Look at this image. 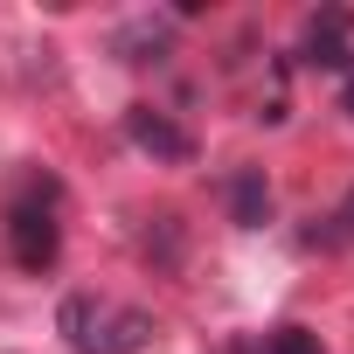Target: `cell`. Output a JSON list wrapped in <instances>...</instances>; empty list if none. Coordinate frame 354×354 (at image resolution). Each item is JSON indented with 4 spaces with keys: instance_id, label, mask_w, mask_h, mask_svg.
Instances as JSON below:
<instances>
[{
    "instance_id": "obj_1",
    "label": "cell",
    "mask_w": 354,
    "mask_h": 354,
    "mask_svg": "<svg viewBox=\"0 0 354 354\" xmlns=\"http://www.w3.org/2000/svg\"><path fill=\"white\" fill-rule=\"evenodd\" d=\"M56 333L77 347V354H146L153 340V313L139 306H104L91 292H70L56 306Z\"/></svg>"
},
{
    "instance_id": "obj_2",
    "label": "cell",
    "mask_w": 354,
    "mask_h": 354,
    "mask_svg": "<svg viewBox=\"0 0 354 354\" xmlns=\"http://www.w3.org/2000/svg\"><path fill=\"white\" fill-rule=\"evenodd\" d=\"M56 202H63V188H56V181H21V195L8 202V250H15V264H21L28 278L56 271V257H63Z\"/></svg>"
},
{
    "instance_id": "obj_3",
    "label": "cell",
    "mask_w": 354,
    "mask_h": 354,
    "mask_svg": "<svg viewBox=\"0 0 354 354\" xmlns=\"http://www.w3.org/2000/svg\"><path fill=\"white\" fill-rule=\"evenodd\" d=\"M125 139H132L146 160H160V167H188V160H195V132L174 125V118L153 111V104H132V111H125Z\"/></svg>"
},
{
    "instance_id": "obj_4",
    "label": "cell",
    "mask_w": 354,
    "mask_h": 354,
    "mask_svg": "<svg viewBox=\"0 0 354 354\" xmlns=\"http://www.w3.org/2000/svg\"><path fill=\"white\" fill-rule=\"evenodd\" d=\"M347 15L340 8H326V15H313L306 21V42H299V63H313V70H354V49H347Z\"/></svg>"
},
{
    "instance_id": "obj_5",
    "label": "cell",
    "mask_w": 354,
    "mask_h": 354,
    "mask_svg": "<svg viewBox=\"0 0 354 354\" xmlns=\"http://www.w3.org/2000/svg\"><path fill=\"white\" fill-rule=\"evenodd\" d=\"M230 223L236 230H264L271 223V181H264V167H236L230 174Z\"/></svg>"
},
{
    "instance_id": "obj_6",
    "label": "cell",
    "mask_w": 354,
    "mask_h": 354,
    "mask_svg": "<svg viewBox=\"0 0 354 354\" xmlns=\"http://www.w3.org/2000/svg\"><path fill=\"white\" fill-rule=\"evenodd\" d=\"M264 354H326L313 326H271L264 333Z\"/></svg>"
},
{
    "instance_id": "obj_7",
    "label": "cell",
    "mask_w": 354,
    "mask_h": 354,
    "mask_svg": "<svg viewBox=\"0 0 354 354\" xmlns=\"http://www.w3.org/2000/svg\"><path fill=\"white\" fill-rule=\"evenodd\" d=\"M118 49H139L132 63H160V56H167V28H125Z\"/></svg>"
},
{
    "instance_id": "obj_8",
    "label": "cell",
    "mask_w": 354,
    "mask_h": 354,
    "mask_svg": "<svg viewBox=\"0 0 354 354\" xmlns=\"http://www.w3.org/2000/svg\"><path fill=\"white\" fill-rule=\"evenodd\" d=\"M340 111L354 118V70H347V84H340Z\"/></svg>"
}]
</instances>
